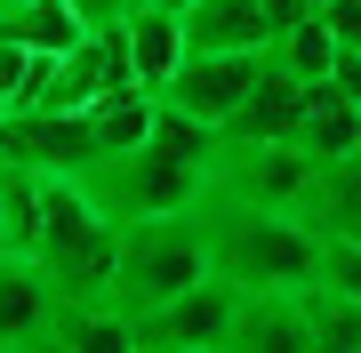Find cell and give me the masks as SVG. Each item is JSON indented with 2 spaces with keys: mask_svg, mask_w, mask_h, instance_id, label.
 Instances as JSON below:
<instances>
[{
  "mask_svg": "<svg viewBox=\"0 0 361 353\" xmlns=\"http://www.w3.org/2000/svg\"><path fill=\"white\" fill-rule=\"evenodd\" d=\"M265 56H273V49H185V65H177V80H169L161 97L185 105V113H201L209 129H225V120L241 113V97L257 89Z\"/></svg>",
  "mask_w": 361,
  "mask_h": 353,
  "instance_id": "7",
  "label": "cell"
},
{
  "mask_svg": "<svg viewBox=\"0 0 361 353\" xmlns=\"http://www.w3.org/2000/svg\"><path fill=\"white\" fill-rule=\"evenodd\" d=\"M305 225H313V233H345V241H361V153H337V161H322V169H313Z\"/></svg>",
  "mask_w": 361,
  "mask_h": 353,
  "instance_id": "14",
  "label": "cell"
},
{
  "mask_svg": "<svg viewBox=\"0 0 361 353\" xmlns=\"http://www.w3.org/2000/svg\"><path fill=\"white\" fill-rule=\"evenodd\" d=\"M209 273V233L201 209H161V217H129L121 225V257H113V305L121 314H153L177 289H193Z\"/></svg>",
  "mask_w": 361,
  "mask_h": 353,
  "instance_id": "2",
  "label": "cell"
},
{
  "mask_svg": "<svg viewBox=\"0 0 361 353\" xmlns=\"http://www.w3.org/2000/svg\"><path fill=\"white\" fill-rule=\"evenodd\" d=\"M273 56H281L289 73H305V80H322V73L337 65V32L322 25V8H313V16H297V25H289L281 40H273Z\"/></svg>",
  "mask_w": 361,
  "mask_h": 353,
  "instance_id": "16",
  "label": "cell"
},
{
  "mask_svg": "<svg viewBox=\"0 0 361 353\" xmlns=\"http://www.w3.org/2000/svg\"><path fill=\"white\" fill-rule=\"evenodd\" d=\"M169 8H193V0H169Z\"/></svg>",
  "mask_w": 361,
  "mask_h": 353,
  "instance_id": "21",
  "label": "cell"
},
{
  "mask_svg": "<svg viewBox=\"0 0 361 353\" xmlns=\"http://www.w3.org/2000/svg\"><path fill=\"white\" fill-rule=\"evenodd\" d=\"M73 8H80V25H121L129 0H73Z\"/></svg>",
  "mask_w": 361,
  "mask_h": 353,
  "instance_id": "20",
  "label": "cell"
},
{
  "mask_svg": "<svg viewBox=\"0 0 361 353\" xmlns=\"http://www.w3.org/2000/svg\"><path fill=\"white\" fill-rule=\"evenodd\" d=\"M0 8H8V0H0Z\"/></svg>",
  "mask_w": 361,
  "mask_h": 353,
  "instance_id": "23",
  "label": "cell"
},
{
  "mask_svg": "<svg viewBox=\"0 0 361 353\" xmlns=\"http://www.w3.org/2000/svg\"><path fill=\"white\" fill-rule=\"evenodd\" d=\"M185 65V16L169 8V0H145V8H129V73H137V89H169Z\"/></svg>",
  "mask_w": 361,
  "mask_h": 353,
  "instance_id": "13",
  "label": "cell"
},
{
  "mask_svg": "<svg viewBox=\"0 0 361 353\" xmlns=\"http://www.w3.org/2000/svg\"><path fill=\"white\" fill-rule=\"evenodd\" d=\"M305 353L313 329H305V305L297 289H241V321H233V353Z\"/></svg>",
  "mask_w": 361,
  "mask_h": 353,
  "instance_id": "12",
  "label": "cell"
},
{
  "mask_svg": "<svg viewBox=\"0 0 361 353\" xmlns=\"http://www.w3.org/2000/svg\"><path fill=\"white\" fill-rule=\"evenodd\" d=\"M297 105H305V73H289L281 56H265L257 89L241 97V113L225 120V144H265V137H289Z\"/></svg>",
  "mask_w": 361,
  "mask_h": 353,
  "instance_id": "10",
  "label": "cell"
},
{
  "mask_svg": "<svg viewBox=\"0 0 361 353\" xmlns=\"http://www.w3.org/2000/svg\"><path fill=\"white\" fill-rule=\"evenodd\" d=\"M233 321H241V289L201 273L169 305L137 314V345H153V353H233Z\"/></svg>",
  "mask_w": 361,
  "mask_h": 353,
  "instance_id": "5",
  "label": "cell"
},
{
  "mask_svg": "<svg viewBox=\"0 0 361 353\" xmlns=\"http://www.w3.org/2000/svg\"><path fill=\"white\" fill-rule=\"evenodd\" d=\"M56 314H65V289L49 281V265L32 249H0V353L56 345Z\"/></svg>",
  "mask_w": 361,
  "mask_h": 353,
  "instance_id": "8",
  "label": "cell"
},
{
  "mask_svg": "<svg viewBox=\"0 0 361 353\" xmlns=\"http://www.w3.org/2000/svg\"><path fill=\"white\" fill-rule=\"evenodd\" d=\"M193 209H201V233H209V273L233 281V289H297L322 265V233L297 209H265V201L233 193L217 177H209V193Z\"/></svg>",
  "mask_w": 361,
  "mask_h": 353,
  "instance_id": "1",
  "label": "cell"
},
{
  "mask_svg": "<svg viewBox=\"0 0 361 353\" xmlns=\"http://www.w3.org/2000/svg\"><path fill=\"white\" fill-rule=\"evenodd\" d=\"M322 80H337V89H345L353 105H361V49H337V65H329Z\"/></svg>",
  "mask_w": 361,
  "mask_h": 353,
  "instance_id": "19",
  "label": "cell"
},
{
  "mask_svg": "<svg viewBox=\"0 0 361 353\" xmlns=\"http://www.w3.org/2000/svg\"><path fill=\"white\" fill-rule=\"evenodd\" d=\"M0 161L32 177H89L97 161V129H89V105H8L0 113Z\"/></svg>",
  "mask_w": 361,
  "mask_h": 353,
  "instance_id": "4",
  "label": "cell"
},
{
  "mask_svg": "<svg viewBox=\"0 0 361 353\" xmlns=\"http://www.w3.org/2000/svg\"><path fill=\"white\" fill-rule=\"evenodd\" d=\"M322 25L337 32V49H361V0H322Z\"/></svg>",
  "mask_w": 361,
  "mask_h": 353,
  "instance_id": "18",
  "label": "cell"
},
{
  "mask_svg": "<svg viewBox=\"0 0 361 353\" xmlns=\"http://www.w3.org/2000/svg\"><path fill=\"white\" fill-rule=\"evenodd\" d=\"M313 169H322V161L297 153L289 137H265V144H217V169H209V177L233 185V193H249V201H265V209H297V217H305Z\"/></svg>",
  "mask_w": 361,
  "mask_h": 353,
  "instance_id": "6",
  "label": "cell"
},
{
  "mask_svg": "<svg viewBox=\"0 0 361 353\" xmlns=\"http://www.w3.org/2000/svg\"><path fill=\"white\" fill-rule=\"evenodd\" d=\"M177 16H185V49H273L281 40L265 0H193Z\"/></svg>",
  "mask_w": 361,
  "mask_h": 353,
  "instance_id": "11",
  "label": "cell"
},
{
  "mask_svg": "<svg viewBox=\"0 0 361 353\" xmlns=\"http://www.w3.org/2000/svg\"><path fill=\"white\" fill-rule=\"evenodd\" d=\"M313 281L353 289V297H361V241H345V233H322V265H313Z\"/></svg>",
  "mask_w": 361,
  "mask_h": 353,
  "instance_id": "17",
  "label": "cell"
},
{
  "mask_svg": "<svg viewBox=\"0 0 361 353\" xmlns=\"http://www.w3.org/2000/svg\"><path fill=\"white\" fill-rule=\"evenodd\" d=\"M129 8H145V0H129Z\"/></svg>",
  "mask_w": 361,
  "mask_h": 353,
  "instance_id": "22",
  "label": "cell"
},
{
  "mask_svg": "<svg viewBox=\"0 0 361 353\" xmlns=\"http://www.w3.org/2000/svg\"><path fill=\"white\" fill-rule=\"evenodd\" d=\"M297 305H305V329H313V345L361 353V297H353V289H329V281H297Z\"/></svg>",
  "mask_w": 361,
  "mask_h": 353,
  "instance_id": "15",
  "label": "cell"
},
{
  "mask_svg": "<svg viewBox=\"0 0 361 353\" xmlns=\"http://www.w3.org/2000/svg\"><path fill=\"white\" fill-rule=\"evenodd\" d=\"M209 169H217V161L145 137V144H129V153H104L80 185L104 201V217L129 225V217H161V209H193V201L209 193Z\"/></svg>",
  "mask_w": 361,
  "mask_h": 353,
  "instance_id": "3",
  "label": "cell"
},
{
  "mask_svg": "<svg viewBox=\"0 0 361 353\" xmlns=\"http://www.w3.org/2000/svg\"><path fill=\"white\" fill-rule=\"evenodd\" d=\"M289 144L313 161H337V153H361V105L337 80H305V105L289 120Z\"/></svg>",
  "mask_w": 361,
  "mask_h": 353,
  "instance_id": "9",
  "label": "cell"
}]
</instances>
